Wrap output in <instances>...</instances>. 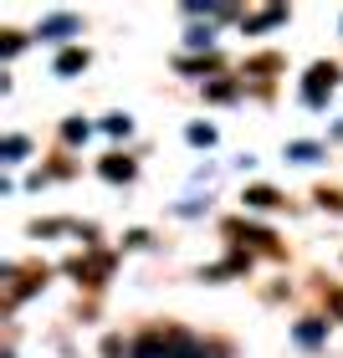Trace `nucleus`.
I'll return each instance as SVG.
<instances>
[{"label":"nucleus","mask_w":343,"mask_h":358,"mask_svg":"<svg viewBox=\"0 0 343 358\" xmlns=\"http://www.w3.org/2000/svg\"><path fill=\"white\" fill-rule=\"evenodd\" d=\"M333 307H338V313H343V292H338V297H333Z\"/></svg>","instance_id":"9"},{"label":"nucleus","mask_w":343,"mask_h":358,"mask_svg":"<svg viewBox=\"0 0 343 358\" xmlns=\"http://www.w3.org/2000/svg\"><path fill=\"white\" fill-rule=\"evenodd\" d=\"M323 87H333V67H313V83H307V103H323Z\"/></svg>","instance_id":"1"},{"label":"nucleus","mask_w":343,"mask_h":358,"mask_svg":"<svg viewBox=\"0 0 343 358\" xmlns=\"http://www.w3.org/2000/svg\"><path fill=\"white\" fill-rule=\"evenodd\" d=\"M246 200H251V205H261V210H267V205H276V194H272V189H251V194H246Z\"/></svg>","instance_id":"6"},{"label":"nucleus","mask_w":343,"mask_h":358,"mask_svg":"<svg viewBox=\"0 0 343 358\" xmlns=\"http://www.w3.org/2000/svg\"><path fill=\"white\" fill-rule=\"evenodd\" d=\"M26 154V138H6V159H21Z\"/></svg>","instance_id":"8"},{"label":"nucleus","mask_w":343,"mask_h":358,"mask_svg":"<svg viewBox=\"0 0 343 358\" xmlns=\"http://www.w3.org/2000/svg\"><path fill=\"white\" fill-rule=\"evenodd\" d=\"M77 67H88V57H83V52H67V57L57 62V72H62V77H67V72H77Z\"/></svg>","instance_id":"4"},{"label":"nucleus","mask_w":343,"mask_h":358,"mask_svg":"<svg viewBox=\"0 0 343 358\" xmlns=\"http://www.w3.org/2000/svg\"><path fill=\"white\" fill-rule=\"evenodd\" d=\"M72 26H77L72 15H57V21H46V26H41V36H46V41H62V36H67Z\"/></svg>","instance_id":"2"},{"label":"nucleus","mask_w":343,"mask_h":358,"mask_svg":"<svg viewBox=\"0 0 343 358\" xmlns=\"http://www.w3.org/2000/svg\"><path fill=\"white\" fill-rule=\"evenodd\" d=\"M210 138H216V134H210L205 123H195V128H190V143H210Z\"/></svg>","instance_id":"7"},{"label":"nucleus","mask_w":343,"mask_h":358,"mask_svg":"<svg viewBox=\"0 0 343 358\" xmlns=\"http://www.w3.org/2000/svg\"><path fill=\"white\" fill-rule=\"evenodd\" d=\"M103 174H108V179H128V174H134V164H128V159H108Z\"/></svg>","instance_id":"3"},{"label":"nucleus","mask_w":343,"mask_h":358,"mask_svg":"<svg viewBox=\"0 0 343 358\" xmlns=\"http://www.w3.org/2000/svg\"><path fill=\"white\" fill-rule=\"evenodd\" d=\"M298 338H302V343H318V338H323V328H318V322H302V328H298Z\"/></svg>","instance_id":"5"}]
</instances>
